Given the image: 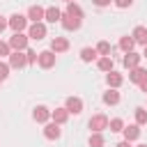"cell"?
Instances as JSON below:
<instances>
[{
    "instance_id": "obj_1",
    "label": "cell",
    "mask_w": 147,
    "mask_h": 147,
    "mask_svg": "<svg viewBox=\"0 0 147 147\" xmlns=\"http://www.w3.org/2000/svg\"><path fill=\"white\" fill-rule=\"evenodd\" d=\"M7 28H11L14 32H23V30L28 28V16H23V14H11V16L7 18Z\"/></svg>"
},
{
    "instance_id": "obj_2",
    "label": "cell",
    "mask_w": 147,
    "mask_h": 147,
    "mask_svg": "<svg viewBox=\"0 0 147 147\" xmlns=\"http://www.w3.org/2000/svg\"><path fill=\"white\" fill-rule=\"evenodd\" d=\"M87 126L92 129V133H101V131H106L108 129V117L106 115H92L90 117V122H87Z\"/></svg>"
},
{
    "instance_id": "obj_3",
    "label": "cell",
    "mask_w": 147,
    "mask_h": 147,
    "mask_svg": "<svg viewBox=\"0 0 147 147\" xmlns=\"http://www.w3.org/2000/svg\"><path fill=\"white\" fill-rule=\"evenodd\" d=\"M9 48L11 51H25L28 48V34H23V32H14L11 37H9Z\"/></svg>"
},
{
    "instance_id": "obj_4",
    "label": "cell",
    "mask_w": 147,
    "mask_h": 147,
    "mask_svg": "<svg viewBox=\"0 0 147 147\" xmlns=\"http://www.w3.org/2000/svg\"><path fill=\"white\" fill-rule=\"evenodd\" d=\"M11 69H23L25 64H28V60H25V53L23 51H11L9 53V62H7Z\"/></svg>"
},
{
    "instance_id": "obj_5",
    "label": "cell",
    "mask_w": 147,
    "mask_h": 147,
    "mask_svg": "<svg viewBox=\"0 0 147 147\" xmlns=\"http://www.w3.org/2000/svg\"><path fill=\"white\" fill-rule=\"evenodd\" d=\"M46 37V25L39 21V23H32L30 30H28V39H34V41H41Z\"/></svg>"
},
{
    "instance_id": "obj_6",
    "label": "cell",
    "mask_w": 147,
    "mask_h": 147,
    "mask_svg": "<svg viewBox=\"0 0 147 147\" xmlns=\"http://www.w3.org/2000/svg\"><path fill=\"white\" fill-rule=\"evenodd\" d=\"M37 62H39L41 69H51V67H55V53H53L51 48H48V51H41L39 57H37Z\"/></svg>"
},
{
    "instance_id": "obj_7",
    "label": "cell",
    "mask_w": 147,
    "mask_h": 147,
    "mask_svg": "<svg viewBox=\"0 0 147 147\" xmlns=\"http://www.w3.org/2000/svg\"><path fill=\"white\" fill-rule=\"evenodd\" d=\"M60 23H62V28H64V30H69V32H74V30H78V28H80V18H76V16L67 14V11L62 14Z\"/></svg>"
},
{
    "instance_id": "obj_8",
    "label": "cell",
    "mask_w": 147,
    "mask_h": 147,
    "mask_svg": "<svg viewBox=\"0 0 147 147\" xmlns=\"http://www.w3.org/2000/svg\"><path fill=\"white\" fill-rule=\"evenodd\" d=\"M64 108L69 110V115H80V113H83V101H80L78 96H67Z\"/></svg>"
},
{
    "instance_id": "obj_9",
    "label": "cell",
    "mask_w": 147,
    "mask_h": 147,
    "mask_svg": "<svg viewBox=\"0 0 147 147\" xmlns=\"http://www.w3.org/2000/svg\"><path fill=\"white\" fill-rule=\"evenodd\" d=\"M51 51H53L55 55L69 51V39H67V37H53V41H51Z\"/></svg>"
},
{
    "instance_id": "obj_10",
    "label": "cell",
    "mask_w": 147,
    "mask_h": 147,
    "mask_svg": "<svg viewBox=\"0 0 147 147\" xmlns=\"http://www.w3.org/2000/svg\"><path fill=\"white\" fill-rule=\"evenodd\" d=\"M44 136H46L48 140H57V138L62 136L60 124H55V122H46V126H44Z\"/></svg>"
},
{
    "instance_id": "obj_11",
    "label": "cell",
    "mask_w": 147,
    "mask_h": 147,
    "mask_svg": "<svg viewBox=\"0 0 147 147\" xmlns=\"http://www.w3.org/2000/svg\"><path fill=\"white\" fill-rule=\"evenodd\" d=\"M32 117H34V122H39V124H46V122L51 119V110H48L46 106H37V108L32 110Z\"/></svg>"
},
{
    "instance_id": "obj_12",
    "label": "cell",
    "mask_w": 147,
    "mask_h": 147,
    "mask_svg": "<svg viewBox=\"0 0 147 147\" xmlns=\"http://www.w3.org/2000/svg\"><path fill=\"white\" fill-rule=\"evenodd\" d=\"M140 60H142V55L140 53H133V51H129V53H124V67L126 69H133V67H138L140 64Z\"/></svg>"
},
{
    "instance_id": "obj_13",
    "label": "cell",
    "mask_w": 147,
    "mask_h": 147,
    "mask_svg": "<svg viewBox=\"0 0 147 147\" xmlns=\"http://www.w3.org/2000/svg\"><path fill=\"white\" fill-rule=\"evenodd\" d=\"M44 14H46V9H44V7H39V5H32V7L28 9V18H30L32 23L44 21Z\"/></svg>"
},
{
    "instance_id": "obj_14",
    "label": "cell",
    "mask_w": 147,
    "mask_h": 147,
    "mask_svg": "<svg viewBox=\"0 0 147 147\" xmlns=\"http://www.w3.org/2000/svg\"><path fill=\"white\" fill-rule=\"evenodd\" d=\"M122 133H124V140L133 142V140L140 136V124H129V126H124V129H122Z\"/></svg>"
},
{
    "instance_id": "obj_15",
    "label": "cell",
    "mask_w": 147,
    "mask_h": 147,
    "mask_svg": "<svg viewBox=\"0 0 147 147\" xmlns=\"http://www.w3.org/2000/svg\"><path fill=\"white\" fill-rule=\"evenodd\" d=\"M131 37H133V41H136V44H142V46H147V28H145V25H138V28H133Z\"/></svg>"
},
{
    "instance_id": "obj_16",
    "label": "cell",
    "mask_w": 147,
    "mask_h": 147,
    "mask_svg": "<svg viewBox=\"0 0 147 147\" xmlns=\"http://www.w3.org/2000/svg\"><path fill=\"white\" fill-rule=\"evenodd\" d=\"M106 83H108V87H115V90H117V87L124 83V76L117 74V71H108V74H106Z\"/></svg>"
},
{
    "instance_id": "obj_17",
    "label": "cell",
    "mask_w": 147,
    "mask_h": 147,
    "mask_svg": "<svg viewBox=\"0 0 147 147\" xmlns=\"http://www.w3.org/2000/svg\"><path fill=\"white\" fill-rule=\"evenodd\" d=\"M51 119L55 124H64L69 119V110L67 108H55V110H51Z\"/></svg>"
},
{
    "instance_id": "obj_18",
    "label": "cell",
    "mask_w": 147,
    "mask_h": 147,
    "mask_svg": "<svg viewBox=\"0 0 147 147\" xmlns=\"http://www.w3.org/2000/svg\"><path fill=\"white\" fill-rule=\"evenodd\" d=\"M145 76H147V71H145L140 64H138V67H133V69H129V80H131V83H140Z\"/></svg>"
},
{
    "instance_id": "obj_19",
    "label": "cell",
    "mask_w": 147,
    "mask_h": 147,
    "mask_svg": "<svg viewBox=\"0 0 147 147\" xmlns=\"http://www.w3.org/2000/svg\"><path fill=\"white\" fill-rule=\"evenodd\" d=\"M60 18H62V11L57 7H48L46 14H44V21H48V23H57Z\"/></svg>"
},
{
    "instance_id": "obj_20",
    "label": "cell",
    "mask_w": 147,
    "mask_h": 147,
    "mask_svg": "<svg viewBox=\"0 0 147 147\" xmlns=\"http://www.w3.org/2000/svg\"><path fill=\"white\" fill-rule=\"evenodd\" d=\"M103 103H108V106H115V103H119V92H117L115 87H110L108 92H103Z\"/></svg>"
},
{
    "instance_id": "obj_21",
    "label": "cell",
    "mask_w": 147,
    "mask_h": 147,
    "mask_svg": "<svg viewBox=\"0 0 147 147\" xmlns=\"http://www.w3.org/2000/svg\"><path fill=\"white\" fill-rule=\"evenodd\" d=\"M96 67H99V71H113V57L110 55H103V57H99V62H96Z\"/></svg>"
},
{
    "instance_id": "obj_22",
    "label": "cell",
    "mask_w": 147,
    "mask_h": 147,
    "mask_svg": "<svg viewBox=\"0 0 147 147\" xmlns=\"http://www.w3.org/2000/svg\"><path fill=\"white\" fill-rule=\"evenodd\" d=\"M96 55H99L96 48H83L80 51V60L83 62H92V60H96Z\"/></svg>"
},
{
    "instance_id": "obj_23",
    "label": "cell",
    "mask_w": 147,
    "mask_h": 147,
    "mask_svg": "<svg viewBox=\"0 0 147 147\" xmlns=\"http://www.w3.org/2000/svg\"><path fill=\"white\" fill-rule=\"evenodd\" d=\"M133 46H136V41H133V37H122V39H119V48H122L124 53H129V51H133Z\"/></svg>"
},
{
    "instance_id": "obj_24",
    "label": "cell",
    "mask_w": 147,
    "mask_h": 147,
    "mask_svg": "<svg viewBox=\"0 0 147 147\" xmlns=\"http://www.w3.org/2000/svg\"><path fill=\"white\" fill-rule=\"evenodd\" d=\"M67 14L76 16V18H83V9L76 5V2H67Z\"/></svg>"
},
{
    "instance_id": "obj_25",
    "label": "cell",
    "mask_w": 147,
    "mask_h": 147,
    "mask_svg": "<svg viewBox=\"0 0 147 147\" xmlns=\"http://www.w3.org/2000/svg\"><path fill=\"white\" fill-rule=\"evenodd\" d=\"M108 129H110L113 133H117V131L124 129V122H122L119 117H113V119H108Z\"/></svg>"
},
{
    "instance_id": "obj_26",
    "label": "cell",
    "mask_w": 147,
    "mask_h": 147,
    "mask_svg": "<svg viewBox=\"0 0 147 147\" xmlns=\"http://www.w3.org/2000/svg\"><path fill=\"white\" fill-rule=\"evenodd\" d=\"M103 145H106V140H103L101 133H92L90 136V147H103Z\"/></svg>"
},
{
    "instance_id": "obj_27",
    "label": "cell",
    "mask_w": 147,
    "mask_h": 147,
    "mask_svg": "<svg viewBox=\"0 0 147 147\" xmlns=\"http://www.w3.org/2000/svg\"><path fill=\"white\" fill-rule=\"evenodd\" d=\"M136 124H147V110L145 108H136Z\"/></svg>"
},
{
    "instance_id": "obj_28",
    "label": "cell",
    "mask_w": 147,
    "mask_h": 147,
    "mask_svg": "<svg viewBox=\"0 0 147 147\" xmlns=\"http://www.w3.org/2000/svg\"><path fill=\"white\" fill-rule=\"evenodd\" d=\"M96 53L99 55H110V44L108 41H99L96 44Z\"/></svg>"
},
{
    "instance_id": "obj_29",
    "label": "cell",
    "mask_w": 147,
    "mask_h": 147,
    "mask_svg": "<svg viewBox=\"0 0 147 147\" xmlns=\"http://www.w3.org/2000/svg\"><path fill=\"white\" fill-rule=\"evenodd\" d=\"M37 57H39V53H37V51L25 48V60H28V64H34V62H37Z\"/></svg>"
},
{
    "instance_id": "obj_30",
    "label": "cell",
    "mask_w": 147,
    "mask_h": 147,
    "mask_svg": "<svg viewBox=\"0 0 147 147\" xmlns=\"http://www.w3.org/2000/svg\"><path fill=\"white\" fill-rule=\"evenodd\" d=\"M9 69H11V67H9L7 62H0V83H2V80H7V76H9Z\"/></svg>"
},
{
    "instance_id": "obj_31",
    "label": "cell",
    "mask_w": 147,
    "mask_h": 147,
    "mask_svg": "<svg viewBox=\"0 0 147 147\" xmlns=\"http://www.w3.org/2000/svg\"><path fill=\"white\" fill-rule=\"evenodd\" d=\"M9 53H11L9 44L7 41H0V57H9Z\"/></svg>"
},
{
    "instance_id": "obj_32",
    "label": "cell",
    "mask_w": 147,
    "mask_h": 147,
    "mask_svg": "<svg viewBox=\"0 0 147 147\" xmlns=\"http://www.w3.org/2000/svg\"><path fill=\"white\" fill-rule=\"evenodd\" d=\"M113 2H115L119 9H126V7H131V5H133V0H113Z\"/></svg>"
},
{
    "instance_id": "obj_33",
    "label": "cell",
    "mask_w": 147,
    "mask_h": 147,
    "mask_svg": "<svg viewBox=\"0 0 147 147\" xmlns=\"http://www.w3.org/2000/svg\"><path fill=\"white\" fill-rule=\"evenodd\" d=\"M92 2H94L96 7H108V5L113 2V0H92Z\"/></svg>"
},
{
    "instance_id": "obj_34",
    "label": "cell",
    "mask_w": 147,
    "mask_h": 147,
    "mask_svg": "<svg viewBox=\"0 0 147 147\" xmlns=\"http://www.w3.org/2000/svg\"><path fill=\"white\" fill-rule=\"evenodd\" d=\"M138 85H140V90H142V92H147V76H145V78H142Z\"/></svg>"
},
{
    "instance_id": "obj_35",
    "label": "cell",
    "mask_w": 147,
    "mask_h": 147,
    "mask_svg": "<svg viewBox=\"0 0 147 147\" xmlns=\"http://www.w3.org/2000/svg\"><path fill=\"white\" fill-rule=\"evenodd\" d=\"M115 147H133V145H131V142H129V140H122V142H117V145H115Z\"/></svg>"
},
{
    "instance_id": "obj_36",
    "label": "cell",
    "mask_w": 147,
    "mask_h": 147,
    "mask_svg": "<svg viewBox=\"0 0 147 147\" xmlns=\"http://www.w3.org/2000/svg\"><path fill=\"white\" fill-rule=\"evenodd\" d=\"M5 28H7V18H2V16H0V32H2Z\"/></svg>"
},
{
    "instance_id": "obj_37",
    "label": "cell",
    "mask_w": 147,
    "mask_h": 147,
    "mask_svg": "<svg viewBox=\"0 0 147 147\" xmlns=\"http://www.w3.org/2000/svg\"><path fill=\"white\" fill-rule=\"evenodd\" d=\"M142 57H147V46H145V51H142Z\"/></svg>"
},
{
    "instance_id": "obj_38",
    "label": "cell",
    "mask_w": 147,
    "mask_h": 147,
    "mask_svg": "<svg viewBox=\"0 0 147 147\" xmlns=\"http://www.w3.org/2000/svg\"><path fill=\"white\" fill-rule=\"evenodd\" d=\"M64 2H74V0H64Z\"/></svg>"
},
{
    "instance_id": "obj_39",
    "label": "cell",
    "mask_w": 147,
    "mask_h": 147,
    "mask_svg": "<svg viewBox=\"0 0 147 147\" xmlns=\"http://www.w3.org/2000/svg\"><path fill=\"white\" fill-rule=\"evenodd\" d=\"M138 147H147V145H138Z\"/></svg>"
}]
</instances>
